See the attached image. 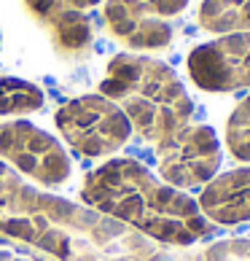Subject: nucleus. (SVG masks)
I'll return each mask as SVG.
<instances>
[{
  "instance_id": "4468645a",
  "label": "nucleus",
  "mask_w": 250,
  "mask_h": 261,
  "mask_svg": "<svg viewBox=\"0 0 250 261\" xmlns=\"http://www.w3.org/2000/svg\"><path fill=\"white\" fill-rule=\"evenodd\" d=\"M30 6V11L46 24L60 22L62 16L70 14H86L92 11L94 6H100L102 0H24Z\"/></svg>"
},
{
  "instance_id": "f257e3e1",
  "label": "nucleus",
  "mask_w": 250,
  "mask_h": 261,
  "mask_svg": "<svg viewBox=\"0 0 250 261\" xmlns=\"http://www.w3.org/2000/svg\"><path fill=\"white\" fill-rule=\"evenodd\" d=\"M81 199L167 245H194L213 234L194 197L172 189L137 159H108L84 178Z\"/></svg>"
},
{
  "instance_id": "423d86ee",
  "label": "nucleus",
  "mask_w": 250,
  "mask_h": 261,
  "mask_svg": "<svg viewBox=\"0 0 250 261\" xmlns=\"http://www.w3.org/2000/svg\"><path fill=\"white\" fill-rule=\"evenodd\" d=\"M0 162L43 186H60L73 175V159L62 143L24 119L0 124Z\"/></svg>"
},
{
  "instance_id": "6e6552de",
  "label": "nucleus",
  "mask_w": 250,
  "mask_h": 261,
  "mask_svg": "<svg viewBox=\"0 0 250 261\" xmlns=\"http://www.w3.org/2000/svg\"><path fill=\"white\" fill-rule=\"evenodd\" d=\"M188 75L202 92H237L250 89V33L218 35L191 49Z\"/></svg>"
},
{
  "instance_id": "0eeeda50",
  "label": "nucleus",
  "mask_w": 250,
  "mask_h": 261,
  "mask_svg": "<svg viewBox=\"0 0 250 261\" xmlns=\"http://www.w3.org/2000/svg\"><path fill=\"white\" fill-rule=\"evenodd\" d=\"M186 8L188 0H102L108 30L134 51H156L170 46Z\"/></svg>"
},
{
  "instance_id": "ddd939ff",
  "label": "nucleus",
  "mask_w": 250,
  "mask_h": 261,
  "mask_svg": "<svg viewBox=\"0 0 250 261\" xmlns=\"http://www.w3.org/2000/svg\"><path fill=\"white\" fill-rule=\"evenodd\" d=\"M54 30V41L60 49L65 51H81L89 46V22H86V14H70L62 16L60 22L51 24Z\"/></svg>"
},
{
  "instance_id": "f8f14e48",
  "label": "nucleus",
  "mask_w": 250,
  "mask_h": 261,
  "mask_svg": "<svg viewBox=\"0 0 250 261\" xmlns=\"http://www.w3.org/2000/svg\"><path fill=\"white\" fill-rule=\"evenodd\" d=\"M226 148L234 159L250 164V94L232 111L226 121Z\"/></svg>"
},
{
  "instance_id": "f03ea898",
  "label": "nucleus",
  "mask_w": 250,
  "mask_h": 261,
  "mask_svg": "<svg viewBox=\"0 0 250 261\" xmlns=\"http://www.w3.org/2000/svg\"><path fill=\"white\" fill-rule=\"evenodd\" d=\"M100 94L124 111L146 143H161L191 124L194 100L170 65L146 54H116L105 67Z\"/></svg>"
},
{
  "instance_id": "7ed1b4c3",
  "label": "nucleus",
  "mask_w": 250,
  "mask_h": 261,
  "mask_svg": "<svg viewBox=\"0 0 250 261\" xmlns=\"http://www.w3.org/2000/svg\"><path fill=\"white\" fill-rule=\"evenodd\" d=\"M94 224L97 216L89 210L27 186L16 170L0 162V231L46 248L49 253L65 256L75 231Z\"/></svg>"
},
{
  "instance_id": "39448f33",
  "label": "nucleus",
  "mask_w": 250,
  "mask_h": 261,
  "mask_svg": "<svg viewBox=\"0 0 250 261\" xmlns=\"http://www.w3.org/2000/svg\"><path fill=\"white\" fill-rule=\"evenodd\" d=\"M224 162L220 140L207 124H186L183 129L156 143L159 178L172 189H197L213 180Z\"/></svg>"
},
{
  "instance_id": "9b49d317",
  "label": "nucleus",
  "mask_w": 250,
  "mask_h": 261,
  "mask_svg": "<svg viewBox=\"0 0 250 261\" xmlns=\"http://www.w3.org/2000/svg\"><path fill=\"white\" fill-rule=\"evenodd\" d=\"M46 105L43 89L22 79L0 75V116H24L35 113Z\"/></svg>"
},
{
  "instance_id": "20e7f679",
  "label": "nucleus",
  "mask_w": 250,
  "mask_h": 261,
  "mask_svg": "<svg viewBox=\"0 0 250 261\" xmlns=\"http://www.w3.org/2000/svg\"><path fill=\"white\" fill-rule=\"evenodd\" d=\"M57 132L70 148L100 159L124 148L132 138V124L113 100L102 94H81L54 113Z\"/></svg>"
},
{
  "instance_id": "1a4fd4ad",
  "label": "nucleus",
  "mask_w": 250,
  "mask_h": 261,
  "mask_svg": "<svg viewBox=\"0 0 250 261\" xmlns=\"http://www.w3.org/2000/svg\"><path fill=\"white\" fill-rule=\"evenodd\" d=\"M197 205L202 216L218 226H237L250 221V167H237L207 180Z\"/></svg>"
},
{
  "instance_id": "9d476101",
  "label": "nucleus",
  "mask_w": 250,
  "mask_h": 261,
  "mask_svg": "<svg viewBox=\"0 0 250 261\" xmlns=\"http://www.w3.org/2000/svg\"><path fill=\"white\" fill-rule=\"evenodd\" d=\"M197 19L213 35L250 33V0H202Z\"/></svg>"
}]
</instances>
